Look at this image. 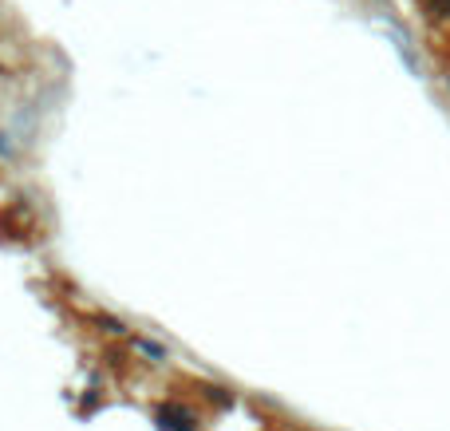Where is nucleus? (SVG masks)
Segmentation results:
<instances>
[{"label":"nucleus","instance_id":"nucleus-1","mask_svg":"<svg viewBox=\"0 0 450 431\" xmlns=\"http://www.w3.org/2000/svg\"><path fill=\"white\" fill-rule=\"evenodd\" d=\"M158 427L162 431H194V420H190V411L166 403V408H158Z\"/></svg>","mask_w":450,"mask_h":431},{"label":"nucleus","instance_id":"nucleus-2","mask_svg":"<svg viewBox=\"0 0 450 431\" xmlns=\"http://www.w3.org/2000/svg\"><path fill=\"white\" fill-rule=\"evenodd\" d=\"M430 16H450V0H430Z\"/></svg>","mask_w":450,"mask_h":431}]
</instances>
